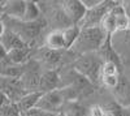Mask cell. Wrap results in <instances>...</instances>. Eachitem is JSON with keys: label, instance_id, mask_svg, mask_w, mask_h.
<instances>
[{"label": "cell", "instance_id": "cell-1", "mask_svg": "<svg viewBox=\"0 0 130 116\" xmlns=\"http://www.w3.org/2000/svg\"><path fill=\"white\" fill-rule=\"evenodd\" d=\"M107 38L108 34L103 30L102 26L81 29L79 37L70 50L73 51V55L78 56L85 54H91V52H98L104 45Z\"/></svg>", "mask_w": 130, "mask_h": 116}, {"label": "cell", "instance_id": "cell-2", "mask_svg": "<svg viewBox=\"0 0 130 116\" xmlns=\"http://www.w3.org/2000/svg\"><path fill=\"white\" fill-rule=\"evenodd\" d=\"M103 64L104 60L99 55V52H91V54H85L75 57L73 60L72 68L95 86L98 83H102Z\"/></svg>", "mask_w": 130, "mask_h": 116}, {"label": "cell", "instance_id": "cell-3", "mask_svg": "<svg viewBox=\"0 0 130 116\" xmlns=\"http://www.w3.org/2000/svg\"><path fill=\"white\" fill-rule=\"evenodd\" d=\"M2 22L9 30H12L13 33H16L29 47H32V45L35 43V40L40 35L42 30L48 25L44 17H42L38 21H34V22H25L22 20L3 17Z\"/></svg>", "mask_w": 130, "mask_h": 116}, {"label": "cell", "instance_id": "cell-4", "mask_svg": "<svg viewBox=\"0 0 130 116\" xmlns=\"http://www.w3.org/2000/svg\"><path fill=\"white\" fill-rule=\"evenodd\" d=\"M117 4V2H107L103 0L102 4H99L98 7L92 8V9H87L86 13L82 18V21L78 24L79 29H86V27H98L102 26V22L104 17L107 16V13Z\"/></svg>", "mask_w": 130, "mask_h": 116}, {"label": "cell", "instance_id": "cell-5", "mask_svg": "<svg viewBox=\"0 0 130 116\" xmlns=\"http://www.w3.org/2000/svg\"><path fill=\"white\" fill-rule=\"evenodd\" d=\"M65 51H55L51 50L46 46H43L38 50H34V56L32 59L37 60L39 63V65H44L48 69H57L65 64V56L64 55Z\"/></svg>", "mask_w": 130, "mask_h": 116}, {"label": "cell", "instance_id": "cell-6", "mask_svg": "<svg viewBox=\"0 0 130 116\" xmlns=\"http://www.w3.org/2000/svg\"><path fill=\"white\" fill-rule=\"evenodd\" d=\"M0 45H2V51L7 52V54L13 50L27 46L16 33L9 30L3 22H2V33H0Z\"/></svg>", "mask_w": 130, "mask_h": 116}, {"label": "cell", "instance_id": "cell-7", "mask_svg": "<svg viewBox=\"0 0 130 116\" xmlns=\"http://www.w3.org/2000/svg\"><path fill=\"white\" fill-rule=\"evenodd\" d=\"M62 88V80L59 75L57 69H46L44 72H42L40 76V88L39 91L42 94L50 93L53 90H57Z\"/></svg>", "mask_w": 130, "mask_h": 116}, {"label": "cell", "instance_id": "cell-8", "mask_svg": "<svg viewBox=\"0 0 130 116\" xmlns=\"http://www.w3.org/2000/svg\"><path fill=\"white\" fill-rule=\"evenodd\" d=\"M62 7V10L65 12L67 17L70 20V22L73 25H77L82 21L86 9L85 5L82 4V2H78V0H68V2H61L60 3Z\"/></svg>", "mask_w": 130, "mask_h": 116}, {"label": "cell", "instance_id": "cell-9", "mask_svg": "<svg viewBox=\"0 0 130 116\" xmlns=\"http://www.w3.org/2000/svg\"><path fill=\"white\" fill-rule=\"evenodd\" d=\"M112 95L121 107H130V77L121 76L118 85L112 90Z\"/></svg>", "mask_w": 130, "mask_h": 116}, {"label": "cell", "instance_id": "cell-10", "mask_svg": "<svg viewBox=\"0 0 130 116\" xmlns=\"http://www.w3.org/2000/svg\"><path fill=\"white\" fill-rule=\"evenodd\" d=\"M26 2H20V0H9V2H2L0 9H2V16L14 20H22L25 14Z\"/></svg>", "mask_w": 130, "mask_h": 116}, {"label": "cell", "instance_id": "cell-11", "mask_svg": "<svg viewBox=\"0 0 130 116\" xmlns=\"http://www.w3.org/2000/svg\"><path fill=\"white\" fill-rule=\"evenodd\" d=\"M44 46L55 50V51H67V42H65V37H64V31L62 30H55L53 29L52 31L46 35L44 39Z\"/></svg>", "mask_w": 130, "mask_h": 116}, {"label": "cell", "instance_id": "cell-12", "mask_svg": "<svg viewBox=\"0 0 130 116\" xmlns=\"http://www.w3.org/2000/svg\"><path fill=\"white\" fill-rule=\"evenodd\" d=\"M40 97H42V93H30V94H26L22 99L16 103L17 108L20 110L21 113L24 115L25 112H27V111H30V110L37 107V104H38Z\"/></svg>", "mask_w": 130, "mask_h": 116}, {"label": "cell", "instance_id": "cell-13", "mask_svg": "<svg viewBox=\"0 0 130 116\" xmlns=\"http://www.w3.org/2000/svg\"><path fill=\"white\" fill-rule=\"evenodd\" d=\"M61 115L62 116H89V110H86L78 102V99H75V100H69L65 104L61 111Z\"/></svg>", "mask_w": 130, "mask_h": 116}, {"label": "cell", "instance_id": "cell-14", "mask_svg": "<svg viewBox=\"0 0 130 116\" xmlns=\"http://www.w3.org/2000/svg\"><path fill=\"white\" fill-rule=\"evenodd\" d=\"M43 17L42 14V8L39 5V3L35 2H26V8H25V14L22 21L25 22H34L38 21Z\"/></svg>", "mask_w": 130, "mask_h": 116}, {"label": "cell", "instance_id": "cell-15", "mask_svg": "<svg viewBox=\"0 0 130 116\" xmlns=\"http://www.w3.org/2000/svg\"><path fill=\"white\" fill-rule=\"evenodd\" d=\"M118 4H120V2H117V4L107 13V16L104 17L103 22H102V27L108 35H113L116 33V16H117Z\"/></svg>", "mask_w": 130, "mask_h": 116}, {"label": "cell", "instance_id": "cell-16", "mask_svg": "<svg viewBox=\"0 0 130 116\" xmlns=\"http://www.w3.org/2000/svg\"><path fill=\"white\" fill-rule=\"evenodd\" d=\"M64 37H65V42H67V47L68 50H70L74 43H75V40L78 39L79 37V33H81V29L77 26V25H73V26H69L67 29H64Z\"/></svg>", "mask_w": 130, "mask_h": 116}, {"label": "cell", "instance_id": "cell-17", "mask_svg": "<svg viewBox=\"0 0 130 116\" xmlns=\"http://www.w3.org/2000/svg\"><path fill=\"white\" fill-rule=\"evenodd\" d=\"M2 116H22L17 108V104L9 100L5 95H3V102H2Z\"/></svg>", "mask_w": 130, "mask_h": 116}, {"label": "cell", "instance_id": "cell-18", "mask_svg": "<svg viewBox=\"0 0 130 116\" xmlns=\"http://www.w3.org/2000/svg\"><path fill=\"white\" fill-rule=\"evenodd\" d=\"M121 65L115 61H104L103 68H102V77L107 76H121L120 73Z\"/></svg>", "mask_w": 130, "mask_h": 116}, {"label": "cell", "instance_id": "cell-19", "mask_svg": "<svg viewBox=\"0 0 130 116\" xmlns=\"http://www.w3.org/2000/svg\"><path fill=\"white\" fill-rule=\"evenodd\" d=\"M105 113V110L98 104H94L89 108V116H104Z\"/></svg>", "mask_w": 130, "mask_h": 116}, {"label": "cell", "instance_id": "cell-20", "mask_svg": "<svg viewBox=\"0 0 130 116\" xmlns=\"http://www.w3.org/2000/svg\"><path fill=\"white\" fill-rule=\"evenodd\" d=\"M102 2L103 0H82V4L85 5L86 9H92L99 4H102Z\"/></svg>", "mask_w": 130, "mask_h": 116}, {"label": "cell", "instance_id": "cell-21", "mask_svg": "<svg viewBox=\"0 0 130 116\" xmlns=\"http://www.w3.org/2000/svg\"><path fill=\"white\" fill-rule=\"evenodd\" d=\"M121 5H122V9L125 14L127 16V18L130 20V0H125V2H121Z\"/></svg>", "mask_w": 130, "mask_h": 116}, {"label": "cell", "instance_id": "cell-22", "mask_svg": "<svg viewBox=\"0 0 130 116\" xmlns=\"http://www.w3.org/2000/svg\"><path fill=\"white\" fill-rule=\"evenodd\" d=\"M104 116H116V113H115V112H112V111H109V110H105Z\"/></svg>", "mask_w": 130, "mask_h": 116}]
</instances>
